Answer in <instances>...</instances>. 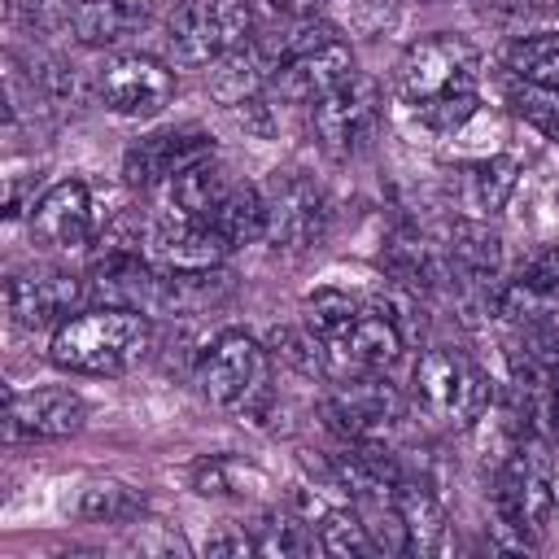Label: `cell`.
I'll return each mask as SVG.
<instances>
[{"mask_svg": "<svg viewBox=\"0 0 559 559\" xmlns=\"http://www.w3.org/2000/svg\"><path fill=\"white\" fill-rule=\"evenodd\" d=\"M397 96L428 135L454 140L480 114V52L450 31L415 39L397 61Z\"/></svg>", "mask_w": 559, "mask_h": 559, "instance_id": "1", "label": "cell"}, {"mask_svg": "<svg viewBox=\"0 0 559 559\" xmlns=\"http://www.w3.org/2000/svg\"><path fill=\"white\" fill-rule=\"evenodd\" d=\"M153 341V314L127 306H92L52 332L48 358L74 376H122L148 358Z\"/></svg>", "mask_w": 559, "mask_h": 559, "instance_id": "2", "label": "cell"}, {"mask_svg": "<svg viewBox=\"0 0 559 559\" xmlns=\"http://www.w3.org/2000/svg\"><path fill=\"white\" fill-rule=\"evenodd\" d=\"M555 515V476L546 437H520L515 450L493 467V528L511 537L515 550H528Z\"/></svg>", "mask_w": 559, "mask_h": 559, "instance_id": "3", "label": "cell"}, {"mask_svg": "<svg viewBox=\"0 0 559 559\" xmlns=\"http://www.w3.org/2000/svg\"><path fill=\"white\" fill-rule=\"evenodd\" d=\"M266 380H271V354L245 328L218 332L197 358V389L218 411L258 415L262 402L271 397Z\"/></svg>", "mask_w": 559, "mask_h": 559, "instance_id": "4", "label": "cell"}, {"mask_svg": "<svg viewBox=\"0 0 559 559\" xmlns=\"http://www.w3.org/2000/svg\"><path fill=\"white\" fill-rule=\"evenodd\" d=\"M411 397L428 419L450 424V428H467L489 411V380L463 349L428 345L415 358Z\"/></svg>", "mask_w": 559, "mask_h": 559, "instance_id": "5", "label": "cell"}, {"mask_svg": "<svg viewBox=\"0 0 559 559\" xmlns=\"http://www.w3.org/2000/svg\"><path fill=\"white\" fill-rule=\"evenodd\" d=\"M258 35L249 0H179L166 17V44L179 66H214Z\"/></svg>", "mask_w": 559, "mask_h": 559, "instance_id": "6", "label": "cell"}, {"mask_svg": "<svg viewBox=\"0 0 559 559\" xmlns=\"http://www.w3.org/2000/svg\"><path fill=\"white\" fill-rule=\"evenodd\" d=\"M319 415L341 441H384V432L406 415V397L384 371H354L323 393Z\"/></svg>", "mask_w": 559, "mask_h": 559, "instance_id": "7", "label": "cell"}, {"mask_svg": "<svg viewBox=\"0 0 559 559\" xmlns=\"http://www.w3.org/2000/svg\"><path fill=\"white\" fill-rule=\"evenodd\" d=\"M266 197V236L275 249L284 253H306L314 249L328 227H332V205L323 197V188L297 170H275L271 183L262 188Z\"/></svg>", "mask_w": 559, "mask_h": 559, "instance_id": "8", "label": "cell"}, {"mask_svg": "<svg viewBox=\"0 0 559 559\" xmlns=\"http://www.w3.org/2000/svg\"><path fill=\"white\" fill-rule=\"evenodd\" d=\"M380 118H384V96L380 83L367 74L345 79L336 92L310 105V131L319 148L332 157H354L358 148H367V140L380 131Z\"/></svg>", "mask_w": 559, "mask_h": 559, "instance_id": "9", "label": "cell"}, {"mask_svg": "<svg viewBox=\"0 0 559 559\" xmlns=\"http://www.w3.org/2000/svg\"><path fill=\"white\" fill-rule=\"evenodd\" d=\"M87 275H74L66 266H31V271H13L4 284V306L9 319L26 332H44V328H61L66 319H74L87 301Z\"/></svg>", "mask_w": 559, "mask_h": 559, "instance_id": "10", "label": "cell"}, {"mask_svg": "<svg viewBox=\"0 0 559 559\" xmlns=\"http://www.w3.org/2000/svg\"><path fill=\"white\" fill-rule=\"evenodd\" d=\"M96 100L118 118H157L175 100V70L148 52H118L96 70Z\"/></svg>", "mask_w": 559, "mask_h": 559, "instance_id": "11", "label": "cell"}, {"mask_svg": "<svg viewBox=\"0 0 559 559\" xmlns=\"http://www.w3.org/2000/svg\"><path fill=\"white\" fill-rule=\"evenodd\" d=\"M214 157V140L201 127H166V131H148L140 140L127 144L122 153V179L131 188L157 192L166 179H175L179 170L197 166Z\"/></svg>", "mask_w": 559, "mask_h": 559, "instance_id": "12", "label": "cell"}, {"mask_svg": "<svg viewBox=\"0 0 559 559\" xmlns=\"http://www.w3.org/2000/svg\"><path fill=\"white\" fill-rule=\"evenodd\" d=\"M31 236L44 249H83L100 236V218L92 205V188L83 179H61L31 201Z\"/></svg>", "mask_w": 559, "mask_h": 559, "instance_id": "13", "label": "cell"}, {"mask_svg": "<svg viewBox=\"0 0 559 559\" xmlns=\"http://www.w3.org/2000/svg\"><path fill=\"white\" fill-rule=\"evenodd\" d=\"M83 424H87V402L70 384H39V389L9 393V419H4L9 441H22V437L61 441V437H74Z\"/></svg>", "mask_w": 559, "mask_h": 559, "instance_id": "14", "label": "cell"}, {"mask_svg": "<svg viewBox=\"0 0 559 559\" xmlns=\"http://www.w3.org/2000/svg\"><path fill=\"white\" fill-rule=\"evenodd\" d=\"M406 341H411L406 328L380 301H362L358 319L336 341H328L323 349H328L332 362L349 367V376H354V371H389L402 358Z\"/></svg>", "mask_w": 559, "mask_h": 559, "instance_id": "15", "label": "cell"}, {"mask_svg": "<svg viewBox=\"0 0 559 559\" xmlns=\"http://www.w3.org/2000/svg\"><path fill=\"white\" fill-rule=\"evenodd\" d=\"M345 79H354V48L345 39H328L301 57H288L271 70V87L280 92V100L288 105H314L328 92H336Z\"/></svg>", "mask_w": 559, "mask_h": 559, "instance_id": "16", "label": "cell"}, {"mask_svg": "<svg viewBox=\"0 0 559 559\" xmlns=\"http://www.w3.org/2000/svg\"><path fill=\"white\" fill-rule=\"evenodd\" d=\"M231 253V245L210 223H179L162 218L144 231V258L162 271H218V262Z\"/></svg>", "mask_w": 559, "mask_h": 559, "instance_id": "17", "label": "cell"}, {"mask_svg": "<svg viewBox=\"0 0 559 559\" xmlns=\"http://www.w3.org/2000/svg\"><path fill=\"white\" fill-rule=\"evenodd\" d=\"M445 249L459 275V288H472L476 297H493L502 284V236L489 227V218L459 214L445 231Z\"/></svg>", "mask_w": 559, "mask_h": 559, "instance_id": "18", "label": "cell"}, {"mask_svg": "<svg viewBox=\"0 0 559 559\" xmlns=\"http://www.w3.org/2000/svg\"><path fill=\"white\" fill-rule=\"evenodd\" d=\"M236 188L231 170L218 157H205L188 170H179L175 179H166L157 188L162 201V218H179V223H214L218 205L227 201V192Z\"/></svg>", "mask_w": 559, "mask_h": 559, "instance_id": "19", "label": "cell"}, {"mask_svg": "<svg viewBox=\"0 0 559 559\" xmlns=\"http://www.w3.org/2000/svg\"><path fill=\"white\" fill-rule=\"evenodd\" d=\"M266 83H271V57L262 52L258 39H249V44L231 48L227 57H218V61L210 66V79H205L210 96H214L223 109H236V105L262 96Z\"/></svg>", "mask_w": 559, "mask_h": 559, "instance_id": "20", "label": "cell"}, {"mask_svg": "<svg viewBox=\"0 0 559 559\" xmlns=\"http://www.w3.org/2000/svg\"><path fill=\"white\" fill-rule=\"evenodd\" d=\"M515 188H520V162L511 153H485L463 170V210L472 218H489L507 210Z\"/></svg>", "mask_w": 559, "mask_h": 559, "instance_id": "21", "label": "cell"}, {"mask_svg": "<svg viewBox=\"0 0 559 559\" xmlns=\"http://www.w3.org/2000/svg\"><path fill=\"white\" fill-rule=\"evenodd\" d=\"M393 498L402 507V520H406V533H411V550H437L445 542V511H441V498H437L432 480H424V476H415L406 467L402 480L393 485Z\"/></svg>", "mask_w": 559, "mask_h": 559, "instance_id": "22", "label": "cell"}, {"mask_svg": "<svg viewBox=\"0 0 559 559\" xmlns=\"http://www.w3.org/2000/svg\"><path fill=\"white\" fill-rule=\"evenodd\" d=\"M148 0H87L74 4V35L83 44H118L135 26H144Z\"/></svg>", "mask_w": 559, "mask_h": 559, "instance_id": "23", "label": "cell"}, {"mask_svg": "<svg viewBox=\"0 0 559 559\" xmlns=\"http://www.w3.org/2000/svg\"><path fill=\"white\" fill-rule=\"evenodd\" d=\"M74 515L83 524H131L144 515V493L127 480H114V476L87 480L74 498Z\"/></svg>", "mask_w": 559, "mask_h": 559, "instance_id": "24", "label": "cell"}, {"mask_svg": "<svg viewBox=\"0 0 559 559\" xmlns=\"http://www.w3.org/2000/svg\"><path fill=\"white\" fill-rule=\"evenodd\" d=\"M210 227H214L231 249L262 240V236H266V197H262V188L236 179V188L227 192V201L218 205V214H214Z\"/></svg>", "mask_w": 559, "mask_h": 559, "instance_id": "25", "label": "cell"}, {"mask_svg": "<svg viewBox=\"0 0 559 559\" xmlns=\"http://www.w3.org/2000/svg\"><path fill=\"white\" fill-rule=\"evenodd\" d=\"M376 555H406L411 550V533H406V520H402V507L393 498V489H376V493H358L349 498Z\"/></svg>", "mask_w": 559, "mask_h": 559, "instance_id": "26", "label": "cell"}, {"mask_svg": "<svg viewBox=\"0 0 559 559\" xmlns=\"http://www.w3.org/2000/svg\"><path fill=\"white\" fill-rule=\"evenodd\" d=\"M262 485H266V476L236 454H210V459L192 463V489L205 498H249Z\"/></svg>", "mask_w": 559, "mask_h": 559, "instance_id": "27", "label": "cell"}, {"mask_svg": "<svg viewBox=\"0 0 559 559\" xmlns=\"http://www.w3.org/2000/svg\"><path fill=\"white\" fill-rule=\"evenodd\" d=\"M507 70H511V79L542 83V87H559V35H555V31L520 35V39L507 48Z\"/></svg>", "mask_w": 559, "mask_h": 559, "instance_id": "28", "label": "cell"}, {"mask_svg": "<svg viewBox=\"0 0 559 559\" xmlns=\"http://www.w3.org/2000/svg\"><path fill=\"white\" fill-rule=\"evenodd\" d=\"M314 537H319V550L323 555H336V559H362V555H376L354 502L349 507H323L319 511V524H314Z\"/></svg>", "mask_w": 559, "mask_h": 559, "instance_id": "29", "label": "cell"}, {"mask_svg": "<svg viewBox=\"0 0 559 559\" xmlns=\"http://www.w3.org/2000/svg\"><path fill=\"white\" fill-rule=\"evenodd\" d=\"M507 105H511V114H515L520 122H528L533 131H542L546 140L559 144V87H542V83L511 79Z\"/></svg>", "mask_w": 559, "mask_h": 559, "instance_id": "30", "label": "cell"}, {"mask_svg": "<svg viewBox=\"0 0 559 559\" xmlns=\"http://www.w3.org/2000/svg\"><path fill=\"white\" fill-rule=\"evenodd\" d=\"M358 310H362L358 297H349V293H341V288H314V293L306 297V328L328 345V341H336V336L358 319Z\"/></svg>", "mask_w": 559, "mask_h": 559, "instance_id": "31", "label": "cell"}, {"mask_svg": "<svg viewBox=\"0 0 559 559\" xmlns=\"http://www.w3.org/2000/svg\"><path fill=\"white\" fill-rule=\"evenodd\" d=\"M253 546H258V555H310V550H319V537H314L297 515L271 511V515L258 524Z\"/></svg>", "mask_w": 559, "mask_h": 559, "instance_id": "32", "label": "cell"}, {"mask_svg": "<svg viewBox=\"0 0 559 559\" xmlns=\"http://www.w3.org/2000/svg\"><path fill=\"white\" fill-rule=\"evenodd\" d=\"M13 17L31 35H70L74 31V4H66V0H13Z\"/></svg>", "mask_w": 559, "mask_h": 559, "instance_id": "33", "label": "cell"}, {"mask_svg": "<svg viewBox=\"0 0 559 559\" xmlns=\"http://www.w3.org/2000/svg\"><path fill=\"white\" fill-rule=\"evenodd\" d=\"M231 118L245 127V135H258V140H271V135H275V114H271V105H266L262 96H253V100L236 105V109H231Z\"/></svg>", "mask_w": 559, "mask_h": 559, "instance_id": "34", "label": "cell"}, {"mask_svg": "<svg viewBox=\"0 0 559 559\" xmlns=\"http://www.w3.org/2000/svg\"><path fill=\"white\" fill-rule=\"evenodd\" d=\"M201 550H205L210 559H218V555H258L253 533H245V528H236V524H223L218 533H210Z\"/></svg>", "mask_w": 559, "mask_h": 559, "instance_id": "35", "label": "cell"}, {"mask_svg": "<svg viewBox=\"0 0 559 559\" xmlns=\"http://www.w3.org/2000/svg\"><path fill=\"white\" fill-rule=\"evenodd\" d=\"M555 511H559V485H555Z\"/></svg>", "mask_w": 559, "mask_h": 559, "instance_id": "36", "label": "cell"}, {"mask_svg": "<svg viewBox=\"0 0 559 559\" xmlns=\"http://www.w3.org/2000/svg\"><path fill=\"white\" fill-rule=\"evenodd\" d=\"M66 4H87V0H66Z\"/></svg>", "mask_w": 559, "mask_h": 559, "instance_id": "37", "label": "cell"}, {"mask_svg": "<svg viewBox=\"0 0 559 559\" xmlns=\"http://www.w3.org/2000/svg\"><path fill=\"white\" fill-rule=\"evenodd\" d=\"M419 4H432V0H419Z\"/></svg>", "mask_w": 559, "mask_h": 559, "instance_id": "38", "label": "cell"}]
</instances>
